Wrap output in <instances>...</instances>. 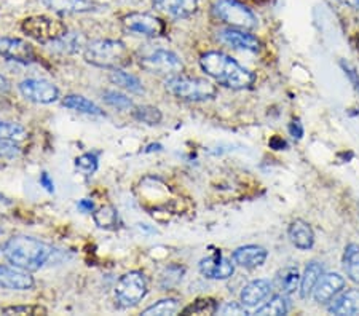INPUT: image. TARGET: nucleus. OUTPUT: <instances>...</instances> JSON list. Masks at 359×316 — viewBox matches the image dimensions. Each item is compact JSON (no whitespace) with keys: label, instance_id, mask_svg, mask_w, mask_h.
Wrapping results in <instances>:
<instances>
[{"label":"nucleus","instance_id":"nucleus-1","mask_svg":"<svg viewBox=\"0 0 359 316\" xmlns=\"http://www.w3.org/2000/svg\"><path fill=\"white\" fill-rule=\"evenodd\" d=\"M2 252L11 266L25 268L27 272H37L43 268L57 254L51 245L25 235L11 237L2 246Z\"/></svg>","mask_w":359,"mask_h":316},{"label":"nucleus","instance_id":"nucleus-2","mask_svg":"<svg viewBox=\"0 0 359 316\" xmlns=\"http://www.w3.org/2000/svg\"><path fill=\"white\" fill-rule=\"evenodd\" d=\"M200 66L208 76L231 90H246L256 82V76L221 51H208L200 57Z\"/></svg>","mask_w":359,"mask_h":316},{"label":"nucleus","instance_id":"nucleus-3","mask_svg":"<svg viewBox=\"0 0 359 316\" xmlns=\"http://www.w3.org/2000/svg\"><path fill=\"white\" fill-rule=\"evenodd\" d=\"M83 57L88 64L104 69H121L131 62V53L120 40L101 39L85 45Z\"/></svg>","mask_w":359,"mask_h":316},{"label":"nucleus","instance_id":"nucleus-4","mask_svg":"<svg viewBox=\"0 0 359 316\" xmlns=\"http://www.w3.org/2000/svg\"><path fill=\"white\" fill-rule=\"evenodd\" d=\"M165 88L168 93L184 101H206L212 99L217 95L216 86L210 80L198 77H185L181 76V74L166 78Z\"/></svg>","mask_w":359,"mask_h":316},{"label":"nucleus","instance_id":"nucleus-5","mask_svg":"<svg viewBox=\"0 0 359 316\" xmlns=\"http://www.w3.org/2000/svg\"><path fill=\"white\" fill-rule=\"evenodd\" d=\"M149 283L146 275L137 270L125 273L115 287V302L120 308L136 307L147 296Z\"/></svg>","mask_w":359,"mask_h":316},{"label":"nucleus","instance_id":"nucleus-6","mask_svg":"<svg viewBox=\"0 0 359 316\" xmlns=\"http://www.w3.org/2000/svg\"><path fill=\"white\" fill-rule=\"evenodd\" d=\"M21 29L27 37L37 40L40 43H55L56 40L62 39L69 32L65 22L43 15L29 16L22 21Z\"/></svg>","mask_w":359,"mask_h":316},{"label":"nucleus","instance_id":"nucleus-7","mask_svg":"<svg viewBox=\"0 0 359 316\" xmlns=\"http://www.w3.org/2000/svg\"><path fill=\"white\" fill-rule=\"evenodd\" d=\"M141 67L149 74L160 77H175L184 71V64L175 51L155 48L141 57Z\"/></svg>","mask_w":359,"mask_h":316},{"label":"nucleus","instance_id":"nucleus-8","mask_svg":"<svg viewBox=\"0 0 359 316\" xmlns=\"http://www.w3.org/2000/svg\"><path fill=\"white\" fill-rule=\"evenodd\" d=\"M214 15L219 20L227 22L236 29H254L257 27V18L251 10L236 0H217L214 4Z\"/></svg>","mask_w":359,"mask_h":316},{"label":"nucleus","instance_id":"nucleus-9","mask_svg":"<svg viewBox=\"0 0 359 316\" xmlns=\"http://www.w3.org/2000/svg\"><path fill=\"white\" fill-rule=\"evenodd\" d=\"M21 95L27 101L37 102V104H51L60 97V90L55 83L43 78H26L20 83Z\"/></svg>","mask_w":359,"mask_h":316},{"label":"nucleus","instance_id":"nucleus-10","mask_svg":"<svg viewBox=\"0 0 359 316\" xmlns=\"http://www.w3.org/2000/svg\"><path fill=\"white\" fill-rule=\"evenodd\" d=\"M123 26L131 32L146 37H160L166 32L165 21L149 13H130L123 18Z\"/></svg>","mask_w":359,"mask_h":316},{"label":"nucleus","instance_id":"nucleus-11","mask_svg":"<svg viewBox=\"0 0 359 316\" xmlns=\"http://www.w3.org/2000/svg\"><path fill=\"white\" fill-rule=\"evenodd\" d=\"M0 56L20 64H32L36 61V51L32 45L15 37H0Z\"/></svg>","mask_w":359,"mask_h":316},{"label":"nucleus","instance_id":"nucleus-12","mask_svg":"<svg viewBox=\"0 0 359 316\" xmlns=\"http://www.w3.org/2000/svg\"><path fill=\"white\" fill-rule=\"evenodd\" d=\"M200 273L210 280H229L235 272L230 259L224 257L221 251H216L212 256L200 261Z\"/></svg>","mask_w":359,"mask_h":316},{"label":"nucleus","instance_id":"nucleus-13","mask_svg":"<svg viewBox=\"0 0 359 316\" xmlns=\"http://www.w3.org/2000/svg\"><path fill=\"white\" fill-rule=\"evenodd\" d=\"M34 284H36V281L27 270L0 263V287L10 291H29L32 289Z\"/></svg>","mask_w":359,"mask_h":316},{"label":"nucleus","instance_id":"nucleus-14","mask_svg":"<svg viewBox=\"0 0 359 316\" xmlns=\"http://www.w3.org/2000/svg\"><path fill=\"white\" fill-rule=\"evenodd\" d=\"M217 39L221 40L222 43L229 45V47H233L236 50L243 51H251V53H257L260 50V42L257 37H254L252 34L245 32V29H222V31L217 32Z\"/></svg>","mask_w":359,"mask_h":316},{"label":"nucleus","instance_id":"nucleus-15","mask_svg":"<svg viewBox=\"0 0 359 316\" xmlns=\"http://www.w3.org/2000/svg\"><path fill=\"white\" fill-rule=\"evenodd\" d=\"M345 289V278L339 273H326L323 275L321 280L313 291L315 301L318 303H329L334 297H337L341 291Z\"/></svg>","mask_w":359,"mask_h":316},{"label":"nucleus","instance_id":"nucleus-16","mask_svg":"<svg viewBox=\"0 0 359 316\" xmlns=\"http://www.w3.org/2000/svg\"><path fill=\"white\" fill-rule=\"evenodd\" d=\"M154 5L171 18L182 20L195 13L198 8V0H154Z\"/></svg>","mask_w":359,"mask_h":316},{"label":"nucleus","instance_id":"nucleus-17","mask_svg":"<svg viewBox=\"0 0 359 316\" xmlns=\"http://www.w3.org/2000/svg\"><path fill=\"white\" fill-rule=\"evenodd\" d=\"M271 291H273V287H271L269 280H254L243 287L241 303L245 307H257L271 294Z\"/></svg>","mask_w":359,"mask_h":316},{"label":"nucleus","instance_id":"nucleus-18","mask_svg":"<svg viewBox=\"0 0 359 316\" xmlns=\"http://www.w3.org/2000/svg\"><path fill=\"white\" fill-rule=\"evenodd\" d=\"M267 257H269L267 249L256 245L241 246V248L235 249L233 252L235 263H238L240 267H245V268H257L260 266H264L265 261H267Z\"/></svg>","mask_w":359,"mask_h":316},{"label":"nucleus","instance_id":"nucleus-19","mask_svg":"<svg viewBox=\"0 0 359 316\" xmlns=\"http://www.w3.org/2000/svg\"><path fill=\"white\" fill-rule=\"evenodd\" d=\"M329 313L339 316H355L359 315V291L350 289L340 292L337 297H334L329 305Z\"/></svg>","mask_w":359,"mask_h":316},{"label":"nucleus","instance_id":"nucleus-20","mask_svg":"<svg viewBox=\"0 0 359 316\" xmlns=\"http://www.w3.org/2000/svg\"><path fill=\"white\" fill-rule=\"evenodd\" d=\"M45 8H48L60 15H74V13H86V11L95 10L96 5L90 0H40Z\"/></svg>","mask_w":359,"mask_h":316},{"label":"nucleus","instance_id":"nucleus-21","mask_svg":"<svg viewBox=\"0 0 359 316\" xmlns=\"http://www.w3.org/2000/svg\"><path fill=\"white\" fill-rule=\"evenodd\" d=\"M289 238H291L295 248L302 251H309L315 245L313 228H311L309 222L302 219H297L291 224V227H289Z\"/></svg>","mask_w":359,"mask_h":316},{"label":"nucleus","instance_id":"nucleus-22","mask_svg":"<svg viewBox=\"0 0 359 316\" xmlns=\"http://www.w3.org/2000/svg\"><path fill=\"white\" fill-rule=\"evenodd\" d=\"M323 266L320 262H310L309 266L305 267V272L302 275V280H300V297L302 298H309L311 294H313L315 287L318 284V281L323 277Z\"/></svg>","mask_w":359,"mask_h":316},{"label":"nucleus","instance_id":"nucleus-23","mask_svg":"<svg viewBox=\"0 0 359 316\" xmlns=\"http://www.w3.org/2000/svg\"><path fill=\"white\" fill-rule=\"evenodd\" d=\"M300 277L297 267H285L276 275V286L281 291V294L291 296L300 287Z\"/></svg>","mask_w":359,"mask_h":316},{"label":"nucleus","instance_id":"nucleus-24","mask_svg":"<svg viewBox=\"0 0 359 316\" xmlns=\"http://www.w3.org/2000/svg\"><path fill=\"white\" fill-rule=\"evenodd\" d=\"M62 106L67 109H72V111H75V112L86 114V115H97V117L104 115V111L100 106L95 104V102L90 99H86V97H83V96H79V95L66 96L65 99H62Z\"/></svg>","mask_w":359,"mask_h":316},{"label":"nucleus","instance_id":"nucleus-25","mask_svg":"<svg viewBox=\"0 0 359 316\" xmlns=\"http://www.w3.org/2000/svg\"><path fill=\"white\" fill-rule=\"evenodd\" d=\"M111 82L117 86H121V88L126 91H130V93H136V95L144 93V86L141 80H139L136 76H133V74L123 72L121 69H114L111 72Z\"/></svg>","mask_w":359,"mask_h":316},{"label":"nucleus","instance_id":"nucleus-26","mask_svg":"<svg viewBox=\"0 0 359 316\" xmlns=\"http://www.w3.org/2000/svg\"><path fill=\"white\" fill-rule=\"evenodd\" d=\"M344 268L353 283H359V245L350 243L344 252Z\"/></svg>","mask_w":359,"mask_h":316},{"label":"nucleus","instance_id":"nucleus-27","mask_svg":"<svg viewBox=\"0 0 359 316\" xmlns=\"http://www.w3.org/2000/svg\"><path fill=\"white\" fill-rule=\"evenodd\" d=\"M289 312V302L285 294H276L270 298L269 302H265L262 307H257L256 315L265 316V315H286Z\"/></svg>","mask_w":359,"mask_h":316},{"label":"nucleus","instance_id":"nucleus-28","mask_svg":"<svg viewBox=\"0 0 359 316\" xmlns=\"http://www.w3.org/2000/svg\"><path fill=\"white\" fill-rule=\"evenodd\" d=\"M93 219H95L96 226L100 228L114 230L118 226V212L114 206L107 205V206H102L101 209H97L95 214H93Z\"/></svg>","mask_w":359,"mask_h":316},{"label":"nucleus","instance_id":"nucleus-29","mask_svg":"<svg viewBox=\"0 0 359 316\" xmlns=\"http://www.w3.org/2000/svg\"><path fill=\"white\" fill-rule=\"evenodd\" d=\"M179 310V302L176 298H161V301L155 302L154 305L147 307L144 310L142 315L146 316H170V315H175L177 313Z\"/></svg>","mask_w":359,"mask_h":316},{"label":"nucleus","instance_id":"nucleus-30","mask_svg":"<svg viewBox=\"0 0 359 316\" xmlns=\"http://www.w3.org/2000/svg\"><path fill=\"white\" fill-rule=\"evenodd\" d=\"M27 136V131L22 125L8 120H0V139L22 141Z\"/></svg>","mask_w":359,"mask_h":316},{"label":"nucleus","instance_id":"nucleus-31","mask_svg":"<svg viewBox=\"0 0 359 316\" xmlns=\"http://www.w3.org/2000/svg\"><path fill=\"white\" fill-rule=\"evenodd\" d=\"M219 312V305L214 298H198L182 310V315H214Z\"/></svg>","mask_w":359,"mask_h":316},{"label":"nucleus","instance_id":"nucleus-32","mask_svg":"<svg viewBox=\"0 0 359 316\" xmlns=\"http://www.w3.org/2000/svg\"><path fill=\"white\" fill-rule=\"evenodd\" d=\"M133 115H135V118L139 120V122L147 123L150 126L158 125L161 122V118H163L160 109L154 106H137L135 107V111H133Z\"/></svg>","mask_w":359,"mask_h":316},{"label":"nucleus","instance_id":"nucleus-33","mask_svg":"<svg viewBox=\"0 0 359 316\" xmlns=\"http://www.w3.org/2000/svg\"><path fill=\"white\" fill-rule=\"evenodd\" d=\"M102 97L109 106L118 109V111H130V109L135 107L130 97H126L121 93H117V91H106V93L102 95Z\"/></svg>","mask_w":359,"mask_h":316},{"label":"nucleus","instance_id":"nucleus-34","mask_svg":"<svg viewBox=\"0 0 359 316\" xmlns=\"http://www.w3.org/2000/svg\"><path fill=\"white\" fill-rule=\"evenodd\" d=\"M75 168L85 172V174H93L97 170V155L96 153H83L75 158Z\"/></svg>","mask_w":359,"mask_h":316},{"label":"nucleus","instance_id":"nucleus-35","mask_svg":"<svg viewBox=\"0 0 359 316\" xmlns=\"http://www.w3.org/2000/svg\"><path fill=\"white\" fill-rule=\"evenodd\" d=\"M182 273H184V268L181 267H176V266L168 267L165 270L163 277H161V287H163V289H170V287L177 284L179 280L182 278Z\"/></svg>","mask_w":359,"mask_h":316},{"label":"nucleus","instance_id":"nucleus-36","mask_svg":"<svg viewBox=\"0 0 359 316\" xmlns=\"http://www.w3.org/2000/svg\"><path fill=\"white\" fill-rule=\"evenodd\" d=\"M5 315H46V308L42 305H16L5 307L2 310Z\"/></svg>","mask_w":359,"mask_h":316},{"label":"nucleus","instance_id":"nucleus-37","mask_svg":"<svg viewBox=\"0 0 359 316\" xmlns=\"http://www.w3.org/2000/svg\"><path fill=\"white\" fill-rule=\"evenodd\" d=\"M21 155V149L16 146L15 141L0 139V158H15Z\"/></svg>","mask_w":359,"mask_h":316},{"label":"nucleus","instance_id":"nucleus-38","mask_svg":"<svg viewBox=\"0 0 359 316\" xmlns=\"http://www.w3.org/2000/svg\"><path fill=\"white\" fill-rule=\"evenodd\" d=\"M221 315H248L246 307L243 303H236V302H230L227 305H224L222 308H219Z\"/></svg>","mask_w":359,"mask_h":316},{"label":"nucleus","instance_id":"nucleus-39","mask_svg":"<svg viewBox=\"0 0 359 316\" xmlns=\"http://www.w3.org/2000/svg\"><path fill=\"white\" fill-rule=\"evenodd\" d=\"M40 186H42L46 192H50V193H53L55 192V184H53V181H51V177H50V174L48 172H42V174H40Z\"/></svg>","mask_w":359,"mask_h":316},{"label":"nucleus","instance_id":"nucleus-40","mask_svg":"<svg viewBox=\"0 0 359 316\" xmlns=\"http://www.w3.org/2000/svg\"><path fill=\"white\" fill-rule=\"evenodd\" d=\"M289 131H291V135H292L294 137H297V139H300V137L304 136L302 123H300L299 120H294V122L291 123V126H289Z\"/></svg>","mask_w":359,"mask_h":316},{"label":"nucleus","instance_id":"nucleus-41","mask_svg":"<svg viewBox=\"0 0 359 316\" xmlns=\"http://www.w3.org/2000/svg\"><path fill=\"white\" fill-rule=\"evenodd\" d=\"M77 208L80 209V211H83V212H93V209H95V205H93V201L91 200H82V201H79V205H77Z\"/></svg>","mask_w":359,"mask_h":316},{"label":"nucleus","instance_id":"nucleus-42","mask_svg":"<svg viewBox=\"0 0 359 316\" xmlns=\"http://www.w3.org/2000/svg\"><path fill=\"white\" fill-rule=\"evenodd\" d=\"M10 90V82L8 78L0 74V93H5V91Z\"/></svg>","mask_w":359,"mask_h":316},{"label":"nucleus","instance_id":"nucleus-43","mask_svg":"<svg viewBox=\"0 0 359 316\" xmlns=\"http://www.w3.org/2000/svg\"><path fill=\"white\" fill-rule=\"evenodd\" d=\"M344 5H348V7H359V0H339Z\"/></svg>","mask_w":359,"mask_h":316}]
</instances>
